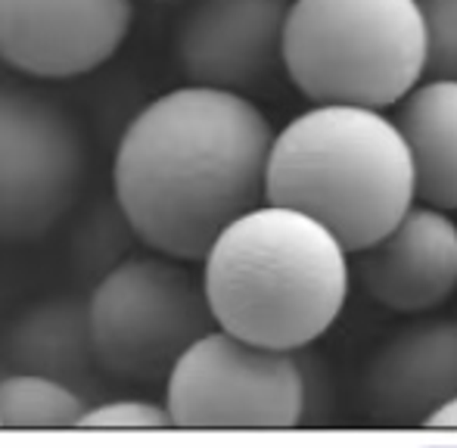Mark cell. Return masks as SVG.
<instances>
[{
	"label": "cell",
	"instance_id": "8992f818",
	"mask_svg": "<svg viewBox=\"0 0 457 448\" xmlns=\"http://www.w3.org/2000/svg\"><path fill=\"white\" fill-rule=\"evenodd\" d=\"M165 411L178 430L274 433L299 427L305 377L293 352L212 328L165 377Z\"/></svg>",
	"mask_w": 457,
	"mask_h": 448
},
{
	"label": "cell",
	"instance_id": "6da1fadb",
	"mask_svg": "<svg viewBox=\"0 0 457 448\" xmlns=\"http://www.w3.org/2000/svg\"><path fill=\"white\" fill-rule=\"evenodd\" d=\"M274 128L253 97L184 85L121 131L112 190L121 219L153 253L203 261L234 219L265 203Z\"/></svg>",
	"mask_w": 457,
	"mask_h": 448
},
{
	"label": "cell",
	"instance_id": "9c48e42d",
	"mask_svg": "<svg viewBox=\"0 0 457 448\" xmlns=\"http://www.w3.org/2000/svg\"><path fill=\"white\" fill-rule=\"evenodd\" d=\"M289 0H190L175 60L190 85L255 94L283 72Z\"/></svg>",
	"mask_w": 457,
	"mask_h": 448
},
{
	"label": "cell",
	"instance_id": "7a4b0ae2",
	"mask_svg": "<svg viewBox=\"0 0 457 448\" xmlns=\"http://www.w3.org/2000/svg\"><path fill=\"white\" fill-rule=\"evenodd\" d=\"M349 249L299 209L259 203L203 255V290L215 328L295 352L337 324L349 296Z\"/></svg>",
	"mask_w": 457,
	"mask_h": 448
},
{
	"label": "cell",
	"instance_id": "ba28073f",
	"mask_svg": "<svg viewBox=\"0 0 457 448\" xmlns=\"http://www.w3.org/2000/svg\"><path fill=\"white\" fill-rule=\"evenodd\" d=\"M134 0H0V62L66 81L106 66L131 35Z\"/></svg>",
	"mask_w": 457,
	"mask_h": 448
},
{
	"label": "cell",
	"instance_id": "52a82bcc",
	"mask_svg": "<svg viewBox=\"0 0 457 448\" xmlns=\"http://www.w3.org/2000/svg\"><path fill=\"white\" fill-rule=\"evenodd\" d=\"M85 181V140L66 112L0 85V240L44 236L72 209Z\"/></svg>",
	"mask_w": 457,
	"mask_h": 448
},
{
	"label": "cell",
	"instance_id": "4fadbf2b",
	"mask_svg": "<svg viewBox=\"0 0 457 448\" xmlns=\"http://www.w3.org/2000/svg\"><path fill=\"white\" fill-rule=\"evenodd\" d=\"M6 358L16 370H31L72 386L96 368L87 303L44 299L16 318L6 336Z\"/></svg>",
	"mask_w": 457,
	"mask_h": 448
},
{
	"label": "cell",
	"instance_id": "2e32d148",
	"mask_svg": "<svg viewBox=\"0 0 457 448\" xmlns=\"http://www.w3.org/2000/svg\"><path fill=\"white\" fill-rule=\"evenodd\" d=\"M79 430H109V433H146V430H171V418L165 405L150 399H112L103 405H87L81 414Z\"/></svg>",
	"mask_w": 457,
	"mask_h": 448
},
{
	"label": "cell",
	"instance_id": "8fae6325",
	"mask_svg": "<svg viewBox=\"0 0 457 448\" xmlns=\"http://www.w3.org/2000/svg\"><path fill=\"white\" fill-rule=\"evenodd\" d=\"M457 395V321L436 318L404 328L373 355L364 377V408L377 427H423Z\"/></svg>",
	"mask_w": 457,
	"mask_h": 448
},
{
	"label": "cell",
	"instance_id": "30bf717a",
	"mask_svg": "<svg viewBox=\"0 0 457 448\" xmlns=\"http://www.w3.org/2000/svg\"><path fill=\"white\" fill-rule=\"evenodd\" d=\"M349 274L383 309L427 315L457 290V221L414 200L383 236L349 253Z\"/></svg>",
	"mask_w": 457,
	"mask_h": 448
},
{
	"label": "cell",
	"instance_id": "e0dca14e",
	"mask_svg": "<svg viewBox=\"0 0 457 448\" xmlns=\"http://www.w3.org/2000/svg\"><path fill=\"white\" fill-rule=\"evenodd\" d=\"M423 430H457V395L448 399L439 411H433L423 424Z\"/></svg>",
	"mask_w": 457,
	"mask_h": 448
},
{
	"label": "cell",
	"instance_id": "3957f363",
	"mask_svg": "<svg viewBox=\"0 0 457 448\" xmlns=\"http://www.w3.org/2000/svg\"><path fill=\"white\" fill-rule=\"evenodd\" d=\"M265 200L312 215L358 253L411 209L414 165L386 110L314 104L274 131Z\"/></svg>",
	"mask_w": 457,
	"mask_h": 448
},
{
	"label": "cell",
	"instance_id": "7c38bea8",
	"mask_svg": "<svg viewBox=\"0 0 457 448\" xmlns=\"http://www.w3.org/2000/svg\"><path fill=\"white\" fill-rule=\"evenodd\" d=\"M392 110L414 165V200L457 212V79H420Z\"/></svg>",
	"mask_w": 457,
	"mask_h": 448
},
{
	"label": "cell",
	"instance_id": "9a60e30c",
	"mask_svg": "<svg viewBox=\"0 0 457 448\" xmlns=\"http://www.w3.org/2000/svg\"><path fill=\"white\" fill-rule=\"evenodd\" d=\"M423 19V79H457V0H417Z\"/></svg>",
	"mask_w": 457,
	"mask_h": 448
},
{
	"label": "cell",
	"instance_id": "5bb4252c",
	"mask_svg": "<svg viewBox=\"0 0 457 448\" xmlns=\"http://www.w3.org/2000/svg\"><path fill=\"white\" fill-rule=\"evenodd\" d=\"M87 399L54 377L10 370L0 377V430H79Z\"/></svg>",
	"mask_w": 457,
	"mask_h": 448
},
{
	"label": "cell",
	"instance_id": "5b68a950",
	"mask_svg": "<svg viewBox=\"0 0 457 448\" xmlns=\"http://www.w3.org/2000/svg\"><path fill=\"white\" fill-rule=\"evenodd\" d=\"M96 368L125 383H165L190 343L215 328L203 274L190 261L131 255L96 280L87 299Z\"/></svg>",
	"mask_w": 457,
	"mask_h": 448
},
{
	"label": "cell",
	"instance_id": "277c9868",
	"mask_svg": "<svg viewBox=\"0 0 457 448\" xmlns=\"http://www.w3.org/2000/svg\"><path fill=\"white\" fill-rule=\"evenodd\" d=\"M417 0H289L283 72L312 104L392 110L423 79Z\"/></svg>",
	"mask_w": 457,
	"mask_h": 448
}]
</instances>
